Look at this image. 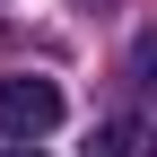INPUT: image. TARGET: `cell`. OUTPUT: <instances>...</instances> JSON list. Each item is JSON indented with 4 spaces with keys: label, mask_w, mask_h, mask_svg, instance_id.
<instances>
[{
    "label": "cell",
    "mask_w": 157,
    "mask_h": 157,
    "mask_svg": "<svg viewBox=\"0 0 157 157\" xmlns=\"http://www.w3.org/2000/svg\"><path fill=\"white\" fill-rule=\"evenodd\" d=\"M52 122H61V87H52V78H35V70L0 78V131H9V140H44Z\"/></svg>",
    "instance_id": "obj_1"
},
{
    "label": "cell",
    "mask_w": 157,
    "mask_h": 157,
    "mask_svg": "<svg viewBox=\"0 0 157 157\" xmlns=\"http://www.w3.org/2000/svg\"><path fill=\"white\" fill-rule=\"evenodd\" d=\"M87 157H157V131L148 122H96Z\"/></svg>",
    "instance_id": "obj_2"
},
{
    "label": "cell",
    "mask_w": 157,
    "mask_h": 157,
    "mask_svg": "<svg viewBox=\"0 0 157 157\" xmlns=\"http://www.w3.org/2000/svg\"><path fill=\"white\" fill-rule=\"evenodd\" d=\"M131 87L157 105V26H140V35H131Z\"/></svg>",
    "instance_id": "obj_3"
},
{
    "label": "cell",
    "mask_w": 157,
    "mask_h": 157,
    "mask_svg": "<svg viewBox=\"0 0 157 157\" xmlns=\"http://www.w3.org/2000/svg\"><path fill=\"white\" fill-rule=\"evenodd\" d=\"M0 157H44V148H35V140H9V148H0Z\"/></svg>",
    "instance_id": "obj_4"
}]
</instances>
